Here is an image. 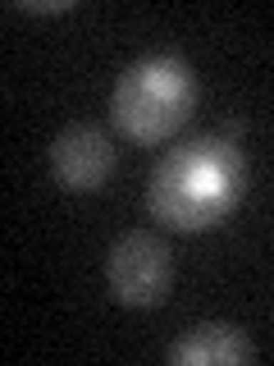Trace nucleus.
<instances>
[{"mask_svg": "<svg viewBox=\"0 0 274 366\" xmlns=\"http://www.w3.org/2000/svg\"><path fill=\"white\" fill-rule=\"evenodd\" d=\"M197 106V78L178 55H146L133 69H123L114 83V129L128 142L156 147L174 137Z\"/></svg>", "mask_w": 274, "mask_h": 366, "instance_id": "2", "label": "nucleus"}, {"mask_svg": "<svg viewBox=\"0 0 274 366\" xmlns=\"http://www.w3.org/2000/svg\"><path fill=\"white\" fill-rule=\"evenodd\" d=\"M106 280L114 302L123 307H160L169 297V252L151 234H123L106 257Z\"/></svg>", "mask_w": 274, "mask_h": 366, "instance_id": "3", "label": "nucleus"}, {"mask_svg": "<svg viewBox=\"0 0 274 366\" xmlns=\"http://www.w3.org/2000/svg\"><path fill=\"white\" fill-rule=\"evenodd\" d=\"M51 169L60 188L96 192V188H106V179L114 169V147L96 124H68L51 142Z\"/></svg>", "mask_w": 274, "mask_h": 366, "instance_id": "4", "label": "nucleus"}, {"mask_svg": "<svg viewBox=\"0 0 274 366\" xmlns=\"http://www.w3.org/2000/svg\"><path fill=\"white\" fill-rule=\"evenodd\" d=\"M243 197V152L228 137H197L188 147H174L151 169V215L165 229L197 234L220 224Z\"/></svg>", "mask_w": 274, "mask_h": 366, "instance_id": "1", "label": "nucleus"}, {"mask_svg": "<svg viewBox=\"0 0 274 366\" xmlns=\"http://www.w3.org/2000/svg\"><path fill=\"white\" fill-rule=\"evenodd\" d=\"M19 9L23 14H51V9L60 14V9H73V5H68V0H55V5H46V0H19Z\"/></svg>", "mask_w": 274, "mask_h": 366, "instance_id": "6", "label": "nucleus"}, {"mask_svg": "<svg viewBox=\"0 0 274 366\" xmlns=\"http://www.w3.org/2000/svg\"><path fill=\"white\" fill-rule=\"evenodd\" d=\"M251 357H256L251 339L238 325H220V320L192 325L188 335H178L165 352L169 366H247Z\"/></svg>", "mask_w": 274, "mask_h": 366, "instance_id": "5", "label": "nucleus"}]
</instances>
